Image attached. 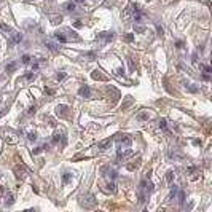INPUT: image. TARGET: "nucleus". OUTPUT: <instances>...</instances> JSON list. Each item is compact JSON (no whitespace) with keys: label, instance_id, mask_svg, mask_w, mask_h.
<instances>
[{"label":"nucleus","instance_id":"1","mask_svg":"<svg viewBox=\"0 0 212 212\" xmlns=\"http://www.w3.org/2000/svg\"><path fill=\"white\" fill-rule=\"evenodd\" d=\"M96 198H94V195H88L86 198H83L81 199V206L85 207V209H93V207H96Z\"/></svg>","mask_w":212,"mask_h":212},{"label":"nucleus","instance_id":"2","mask_svg":"<svg viewBox=\"0 0 212 212\" xmlns=\"http://www.w3.org/2000/svg\"><path fill=\"white\" fill-rule=\"evenodd\" d=\"M97 38L99 40H105V42H110V40L113 38V34H112V32H102V34H99V35H97Z\"/></svg>","mask_w":212,"mask_h":212},{"label":"nucleus","instance_id":"3","mask_svg":"<svg viewBox=\"0 0 212 212\" xmlns=\"http://www.w3.org/2000/svg\"><path fill=\"white\" fill-rule=\"evenodd\" d=\"M56 113L59 115V117H67V105H57Z\"/></svg>","mask_w":212,"mask_h":212},{"label":"nucleus","instance_id":"4","mask_svg":"<svg viewBox=\"0 0 212 212\" xmlns=\"http://www.w3.org/2000/svg\"><path fill=\"white\" fill-rule=\"evenodd\" d=\"M91 77H93L94 80H101V81H105V80H107V77H105V75H102L99 70H94L93 73H91Z\"/></svg>","mask_w":212,"mask_h":212},{"label":"nucleus","instance_id":"5","mask_svg":"<svg viewBox=\"0 0 212 212\" xmlns=\"http://www.w3.org/2000/svg\"><path fill=\"white\" fill-rule=\"evenodd\" d=\"M78 94L80 96H85V97H91V90L88 86H81L80 91H78Z\"/></svg>","mask_w":212,"mask_h":212},{"label":"nucleus","instance_id":"6","mask_svg":"<svg viewBox=\"0 0 212 212\" xmlns=\"http://www.w3.org/2000/svg\"><path fill=\"white\" fill-rule=\"evenodd\" d=\"M110 145H112V139H105V141H102V142L99 143L97 147H99V148H101V150H107Z\"/></svg>","mask_w":212,"mask_h":212},{"label":"nucleus","instance_id":"7","mask_svg":"<svg viewBox=\"0 0 212 212\" xmlns=\"http://www.w3.org/2000/svg\"><path fill=\"white\" fill-rule=\"evenodd\" d=\"M54 38H56L57 42H61V43H66V42H69V40H67V37L64 35L62 32H56V34H54Z\"/></svg>","mask_w":212,"mask_h":212},{"label":"nucleus","instance_id":"8","mask_svg":"<svg viewBox=\"0 0 212 212\" xmlns=\"http://www.w3.org/2000/svg\"><path fill=\"white\" fill-rule=\"evenodd\" d=\"M131 11H132V6H131V5H129V6H126V8H125V11L121 13V18L125 19V21H126V19H129V16H131Z\"/></svg>","mask_w":212,"mask_h":212},{"label":"nucleus","instance_id":"9","mask_svg":"<svg viewBox=\"0 0 212 212\" xmlns=\"http://www.w3.org/2000/svg\"><path fill=\"white\" fill-rule=\"evenodd\" d=\"M10 35H11V38H13V42H15V43L21 42V34H18L16 30H11V34H10Z\"/></svg>","mask_w":212,"mask_h":212},{"label":"nucleus","instance_id":"10","mask_svg":"<svg viewBox=\"0 0 212 212\" xmlns=\"http://www.w3.org/2000/svg\"><path fill=\"white\" fill-rule=\"evenodd\" d=\"M13 203H15V198H13V195L11 193H6L5 195V204H6V206H11Z\"/></svg>","mask_w":212,"mask_h":212},{"label":"nucleus","instance_id":"11","mask_svg":"<svg viewBox=\"0 0 212 212\" xmlns=\"http://www.w3.org/2000/svg\"><path fill=\"white\" fill-rule=\"evenodd\" d=\"M118 141L121 142V145H125V147H129V145H131V139L126 137V136H123V137H118Z\"/></svg>","mask_w":212,"mask_h":212},{"label":"nucleus","instance_id":"12","mask_svg":"<svg viewBox=\"0 0 212 212\" xmlns=\"http://www.w3.org/2000/svg\"><path fill=\"white\" fill-rule=\"evenodd\" d=\"M0 29H2L3 30V32H5L6 34V35H10V34H11V27H10V26H6V24H0Z\"/></svg>","mask_w":212,"mask_h":212},{"label":"nucleus","instance_id":"13","mask_svg":"<svg viewBox=\"0 0 212 212\" xmlns=\"http://www.w3.org/2000/svg\"><path fill=\"white\" fill-rule=\"evenodd\" d=\"M62 21V16H51V22L53 24H61Z\"/></svg>","mask_w":212,"mask_h":212},{"label":"nucleus","instance_id":"14","mask_svg":"<svg viewBox=\"0 0 212 212\" xmlns=\"http://www.w3.org/2000/svg\"><path fill=\"white\" fill-rule=\"evenodd\" d=\"M172 179H174V172H172V171H167V172H166V180H167V182H172Z\"/></svg>","mask_w":212,"mask_h":212},{"label":"nucleus","instance_id":"15","mask_svg":"<svg viewBox=\"0 0 212 212\" xmlns=\"http://www.w3.org/2000/svg\"><path fill=\"white\" fill-rule=\"evenodd\" d=\"M16 69V62H10L8 66H6V72H13Z\"/></svg>","mask_w":212,"mask_h":212},{"label":"nucleus","instance_id":"16","mask_svg":"<svg viewBox=\"0 0 212 212\" xmlns=\"http://www.w3.org/2000/svg\"><path fill=\"white\" fill-rule=\"evenodd\" d=\"M158 126H160V128H161V129H166V120L164 118H161V120H160V121H158Z\"/></svg>","mask_w":212,"mask_h":212},{"label":"nucleus","instance_id":"17","mask_svg":"<svg viewBox=\"0 0 212 212\" xmlns=\"http://www.w3.org/2000/svg\"><path fill=\"white\" fill-rule=\"evenodd\" d=\"M66 10H69V11H73V10H75V3H66Z\"/></svg>","mask_w":212,"mask_h":212},{"label":"nucleus","instance_id":"18","mask_svg":"<svg viewBox=\"0 0 212 212\" xmlns=\"http://www.w3.org/2000/svg\"><path fill=\"white\" fill-rule=\"evenodd\" d=\"M137 118L141 120V121H145V120H148V113H141Z\"/></svg>","mask_w":212,"mask_h":212},{"label":"nucleus","instance_id":"19","mask_svg":"<svg viewBox=\"0 0 212 212\" xmlns=\"http://www.w3.org/2000/svg\"><path fill=\"white\" fill-rule=\"evenodd\" d=\"M70 177H72V174H70V172H66V174H64V183H67V182H69V180H70Z\"/></svg>","mask_w":212,"mask_h":212},{"label":"nucleus","instance_id":"20","mask_svg":"<svg viewBox=\"0 0 212 212\" xmlns=\"http://www.w3.org/2000/svg\"><path fill=\"white\" fill-rule=\"evenodd\" d=\"M27 137H29V141H35V139H37V136H35V132H32V131H30L29 134H27Z\"/></svg>","mask_w":212,"mask_h":212},{"label":"nucleus","instance_id":"21","mask_svg":"<svg viewBox=\"0 0 212 212\" xmlns=\"http://www.w3.org/2000/svg\"><path fill=\"white\" fill-rule=\"evenodd\" d=\"M137 166H139V163H131V164H128V169L129 171H134Z\"/></svg>","mask_w":212,"mask_h":212},{"label":"nucleus","instance_id":"22","mask_svg":"<svg viewBox=\"0 0 212 212\" xmlns=\"http://www.w3.org/2000/svg\"><path fill=\"white\" fill-rule=\"evenodd\" d=\"M22 62H24V64H29V62H30V56L24 54V56H22Z\"/></svg>","mask_w":212,"mask_h":212},{"label":"nucleus","instance_id":"23","mask_svg":"<svg viewBox=\"0 0 212 212\" xmlns=\"http://www.w3.org/2000/svg\"><path fill=\"white\" fill-rule=\"evenodd\" d=\"M59 139H61V136L56 132V134L53 136V143H57V142H59Z\"/></svg>","mask_w":212,"mask_h":212},{"label":"nucleus","instance_id":"24","mask_svg":"<svg viewBox=\"0 0 212 212\" xmlns=\"http://www.w3.org/2000/svg\"><path fill=\"white\" fill-rule=\"evenodd\" d=\"M85 56H86L88 59L91 61V59H94V57H96V54H94V53H86V54H85Z\"/></svg>","mask_w":212,"mask_h":212},{"label":"nucleus","instance_id":"25","mask_svg":"<svg viewBox=\"0 0 212 212\" xmlns=\"http://www.w3.org/2000/svg\"><path fill=\"white\" fill-rule=\"evenodd\" d=\"M64 77H66V73H57L56 75V80H62Z\"/></svg>","mask_w":212,"mask_h":212},{"label":"nucleus","instance_id":"26","mask_svg":"<svg viewBox=\"0 0 212 212\" xmlns=\"http://www.w3.org/2000/svg\"><path fill=\"white\" fill-rule=\"evenodd\" d=\"M125 38H126V42H132V35H131V34H128Z\"/></svg>","mask_w":212,"mask_h":212},{"label":"nucleus","instance_id":"27","mask_svg":"<svg viewBox=\"0 0 212 212\" xmlns=\"http://www.w3.org/2000/svg\"><path fill=\"white\" fill-rule=\"evenodd\" d=\"M156 30H158V35H161V37H163V29H161V27L156 26Z\"/></svg>","mask_w":212,"mask_h":212},{"label":"nucleus","instance_id":"28","mask_svg":"<svg viewBox=\"0 0 212 212\" xmlns=\"http://www.w3.org/2000/svg\"><path fill=\"white\" fill-rule=\"evenodd\" d=\"M48 48H50L51 51H56V48H54V45H53V43H48Z\"/></svg>","mask_w":212,"mask_h":212},{"label":"nucleus","instance_id":"29","mask_svg":"<svg viewBox=\"0 0 212 212\" xmlns=\"http://www.w3.org/2000/svg\"><path fill=\"white\" fill-rule=\"evenodd\" d=\"M123 72H125V70H123L121 67H120V69H117V73H118V75H123Z\"/></svg>","mask_w":212,"mask_h":212},{"label":"nucleus","instance_id":"30","mask_svg":"<svg viewBox=\"0 0 212 212\" xmlns=\"http://www.w3.org/2000/svg\"><path fill=\"white\" fill-rule=\"evenodd\" d=\"M34 112H35V107H30V108H29V115H32Z\"/></svg>","mask_w":212,"mask_h":212},{"label":"nucleus","instance_id":"31","mask_svg":"<svg viewBox=\"0 0 212 212\" xmlns=\"http://www.w3.org/2000/svg\"><path fill=\"white\" fill-rule=\"evenodd\" d=\"M136 30H137V32H143L145 29H143V27H136Z\"/></svg>","mask_w":212,"mask_h":212},{"label":"nucleus","instance_id":"32","mask_svg":"<svg viewBox=\"0 0 212 212\" xmlns=\"http://www.w3.org/2000/svg\"><path fill=\"white\" fill-rule=\"evenodd\" d=\"M0 193H3V188H2V187H0Z\"/></svg>","mask_w":212,"mask_h":212}]
</instances>
